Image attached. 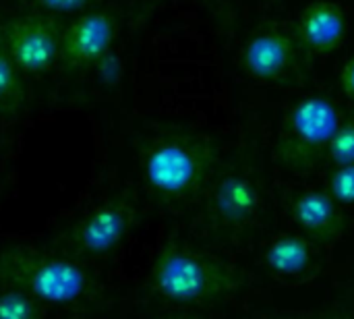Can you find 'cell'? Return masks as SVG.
I'll return each mask as SVG.
<instances>
[{
  "instance_id": "cell-22",
  "label": "cell",
  "mask_w": 354,
  "mask_h": 319,
  "mask_svg": "<svg viewBox=\"0 0 354 319\" xmlns=\"http://www.w3.org/2000/svg\"><path fill=\"white\" fill-rule=\"evenodd\" d=\"M263 2H268V4H276L278 0H263Z\"/></svg>"
},
{
  "instance_id": "cell-16",
  "label": "cell",
  "mask_w": 354,
  "mask_h": 319,
  "mask_svg": "<svg viewBox=\"0 0 354 319\" xmlns=\"http://www.w3.org/2000/svg\"><path fill=\"white\" fill-rule=\"evenodd\" d=\"M326 158L334 164V166H342V164H353L354 162V116L346 118L338 125L328 154Z\"/></svg>"
},
{
  "instance_id": "cell-4",
  "label": "cell",
  "mask_w": 354,
  "mask_h": 319,
  "mask_svg": "<svg viewBox=\"0 0 354 319\" xmlns=\"http://www.w3.org/2000/svg\"><path fill=\"white\" fill-rule=\"evenodd\" d=\"M199 201V222L205 235L218 243L241 245L263 218L266 189L261 174L247 160L220 164Z\"/></svg>"
},
{
  "instance_id": "cell-12",
  "label": "cell",
  "mask_w": 354,
  "mask_h": 319,
  "mask_svg": "<svg viewBox=\"0 0 354 319\" xmlns=\"http://www.w3.org/2000/svg\"><path fill=\"white\" fill-rule=\"evenodd\" d=\"M263 264L272 274L282 278H303L315 266L313 243L297 233L276 235L263 251Z\"/></svg>"
},
{
  "instance_id": "cell-13",
  "label": "cell",
  "mask_w": 354,
  "mask_h": 319,
  "mask_svg": "<svg viewBox=\"0 0 354 319\" xmlns=\"http://www.w3.org/2000/svg\"><path fill=\"white\" fill-rule=\"evenodd\" d=\"M25 100H27L25 75L10 58L0 37V116L15 118L23 110Z\"/></svg>"
},
{
  "instance_id": "cell-3",
  "label": "cell",
  "mask_w": 354,
  "mask_h": 319,
  "mask_svg": "<svg viewBox=\"0 0 354 319\" xmlns=\"http://www.w3.org/2000/svg\"><path fill=\"white\" fill-rule=\"evenodd\" d=\"M0 286L31 295L46 307H73L100 297L102 289L83 262L37 247H8L0 251Z\"/></svg>"
},
{
  "instance_id": "cell-1",
  "label": "cell",
  "mask_w": 354,
  "mask_h": 319,
  "mask_svg": "<svg viewBox=\"0 0 354 319\" xmlns=\"http://www.w3.org/2000/svg\"><path fill=\"white\" fill-rule=\"evenodd\" d=\"M222 164L218 141L197 129L164 127L139 145V172L147 193L166 208L199 201Z\"/></svg>"
},
{
  "instance_id": "cell-14",
  "label": "cell",
  "mask_w": 354,
  "mask_h": 319,
  "mask_svg": "<svg viewBox=\"0 0 354 319\" xmlns=\"http://www.w3.org/2000/svg\"><path fill=\"white\" fill-rule=\"evenodd\" d=\"M0 319H46V305L23 291L0 286Z\"/></svg>"
},
{
  "instance_id": "cell-10",
  "label": "cell",
  "mask_w": 354,
  "mask_h": 319,
  "mask_svg": "<svg viewBox=\"0 0 354 319\" xmlns=\"http://www.w3.org/2000/svg\"><path fill=\"white\" fill-rule=\"evenodd\" d=\"M292 29L303 54L330 56L348 35V17L336 0H311L301 8Z\"/></svg>"
},
{
  "instance_id": "cell-17",
  "label": "cell",
  "mask_w": 354,
  "mask_h": 319,
  "mask_svg": "<svg viewBox=\"0 0 354 319\" xmlns=\"http://www.w3.org/2000/svg\"><path fill=\"white\" fill-rule=\"evenodd\" d=\"M313 313L317 319H354V280L342 284L328 303Z\"/></svg>"
},
{
  "instance_id": "cell-15",
  "label": "cell",
  "mask_w": 354,
  "mask_h": 319,
  "mask_svg": "<svg viewBox=\"0 0 354 319\" xmlns=\"http://www.w3.org/2000/svg\"><path fill=\"white\" fill-rule=\"evenodd\" d=\"M21 10H35L52 17H75L91 6H95L97 0H15Z\"/></svg>"
},
{
  "instance_id": "cell-5",
  "label": "cell",
  "mask_w": 354,
  "mask_h": 319,
  "mask_svg": "<svg viewBox=\"0 0 354 319\" xmlns=\"http://www.w3.org/2000/svg\"><path fill=\"white\" fill-rule=\"evenodd\" d=\"M342 122L340 110L324 93H309L297 100L284 114L274 158L276 164L288 172H309L328 154L330 141Z\"/></svg>"
},
{
  "instance_id": "cell-18",
  "label": "cell",
  "mask_w": 354,
  "mask_h": 319,
  "mask_svg": "<svg viewBox=\"0 0 354 319\" xmlns=\"http://www.w3.org/2000/svg\"><path fill=\"white\" fill-rule=\"evenodd\" d=\"M328 191L330 195L340 203V206H353L354 203V162L353 164H342L334 166L330 181H328Z\"/></svg>"
},
{
  "instance_id": "cell-8",
  "label": "cell",
  "mask_w": 354,
  "mask_h": 319,
  "mask_svg": "<svg viewBox=\"0 0 354 319\" xmlns=\"http://www.w3.org/2000/svg\"><path fill=\"white\" fill-rule=\"evenodd\" d=\"M301 54L292 27L280 21H263L245 39L241 64L249 79L263 85H282L299 73Z\"/></svg>"
},
{
  "instance_id": "cell-2",
  "label": "cell",
  "mask_w": 354,
  "mask_h": 319,
  "mask_svg": "<svg viewBox=\"0 0 354 319\" xmlns=\"http://www.w3.org/2000/svg\"><path fill=\"white\" fill-rule=\"evenodd\" d=\"M151 291L180 307H205L239 295L247 274L224 257L187 243H164L149 268Z\"/></svg>"
},
{
  "instance_id": "cell-20",
  "label": "cell",
  "mask_w": 354,
  "mask_h": 319,
  "mask_svg": "<svg viewBox=\"0 0 354 319\" xmlns=\"http://www.w3.org/2000/svg\"><path fill=\"white\" fill-rule=\"evenodd\" d=\"M160 319H205L197 313H191V311H174V313H166L164 318Z\"/></svg>"
},
{
  "instance_id": "cell-7",
  "label": "cell",
  "mask_w": 354,
  "mask_h": 319,
  "mask_svg": "<svg viewBox=\"0 0 354 319\" xmlns=\"http://www.w3.org/2000/svg\"><path fill=\"white\" fill-rule=\"evenodd\" d=\"M64 21L35 10H19L0 21V37L25 77L50 73L60 62Z\"/></svg>"
},
{
  "instance_id": "cell-11",
  "label": "cell",
  "mask_w": 354,
  "mask_h": 319,
  "mask_svg": "<svg viewBox=\"0 0 354 319\" xmlns=\"http://www.w3.org/2000/svg\"><path fill=\"white\" fill-rule=\"evenodd\" d=\"M290 216L301 235L311 243L334 245L346 230V216L342 206L328 189H305L290 201Z\"/></svg>"
},
{
  "instance_id": "cell-9",
  "label": "cell",
  "mask_w": 354,
  "mask_h": 319,
  "mask_svg": "<svg viewBox=\"0 0 354 319\" xmlns=\"http://www.w3.org/2000/svg\"><path fill=\"white\" fill-rule=\"evenodd\" d=\"M118 35V17L112 8L91 6L75 15L62 27L60 66L66 71H89L100 66Z\"/></svg>"
},
{
  "instance_id": "cell-21",
  "label": "cell",
  "mask_w": 354,
  "mask_h": 319,
  "mask_svg": "<svg viewBox=\"0 0 354 319\" xmlns=\"http://www.w3.org/2000/svg\"><path fill=\"white\" fill-rule=\"evenodd\" d=\"M276 319H317V318H315V313H313V311H309V313H301V316H286V318H276Z\"/></svg>"
},
{
  "instance_id": "cell-19",
  "label": "cell",
  "mask_w": 354,
  "mask_h": 319,
  "mask_svg": "<svg viewBox=\"0 0 354 319\" xmlns=\"http://www.w3.org/2000/svg\"><path fill=\"white\" fill-rule=\"evenodd\" d=\"M338 81H340V87H342V93L354 102V54L348 56L344 60V64L340 66V73H338Z\"/></svg>"
},
{
  "instance_id": "cell-6",
  "label": "cell",
  "mask_w": 354,
  "mask_h": 319,
  "mask_svg": "<svg viewBox=\"0 0 354 319\" xmlns=\"http://www.w3.org/2000/svg\"><path fill=\"white\" fill-rule=\"evenodd\" d=\"M141 216L133 193L122 191L104 197L79 216L60 237L58 251L75 259H102L112 255L129 239Z\"/></svg>"
}]
</instances>
